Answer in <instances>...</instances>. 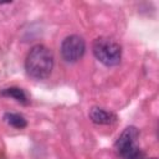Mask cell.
I'll use <instances>...</instances> for the list:
<instances>
[{
	"mask_svg": "<svg viewBox=\"0 0 159 159\" xmlns=\"http://www.w3.org/2000/svg\"><path fill=\"white\" fill-rule=\"evenodd\" d=\"M138 129L135 127L125 128L116 142V149L123 159H142L143 153L137 145Z\"/></svg>",
	"mask_w": 159,
	"mask_h": 159,
	"instance_id": "3",
	"label": "cell"
},
{
	"mask_svg": "<svg viewBox=\"0 0 159 159\" xmlns=\"http://www.w3.org/2000/svg\"><path fill=\"white\" fill-rule=\"evenodd\" d=\"M92 51L96 58L106 66H116L119 63L122 57L120 46L107 37H98L92 45Z\"/></svg>",
	"mask_w": 159,
	"mask_h": 159,
	"instance_id": "2",
	"label": "cell"
},
{
	"mask_svg": "<svg viewBox=\"0 0 159 159\" xmlns=\"http://www.w3.org/2000/svg\"><path fill=\"white\" fill-rule=\"evenodd\" d=\"M1 96H5V97H11L14 99H16L17 102L20 103H24L26 104L27 103V96L26 93L24 92V89L21 88H17V87H9V88H5L0 92Z\"/></svg>",
	"mask_w": 159,
	"mask_h": 159,
	"instance_id": "6",
	"label": "cell"
},
{
	"mask_svg": "<svg viewBox=\"0 0 159 159\" xmlns=\"http://www.w3.org/2000/svg\"><path fill=\"white\" fill-rule=\"evenodd\" d=\"M53 67V55L43 45L34 46L25 60V68L29 76L36 80H43L50 76Z\"/></svg>",
	"mask_w": 159,
	"mask_h": 159,
	"instance_id": "1",
	"label": "cell"
},
{
	"mask_svg": "<svg viewBox=\"0 0 159 159\" xmlns=\"http://www.w3.org/2000/svg\"><path fill=\"white\" fill-rule=\"evenodd\" d=\"M89 118L96 124H112L117 120V116L99 107H93L89 111Z\"/></svg>",
	"mask_w": 159,
	"mask_h": 159,
	"instance_id": "5",
	"label": "cell"
},
{
	"mask_svg": "<svg viewBox=\"0 0 159 159\" xmlns=\"http://www.w3.org/2000/svg\"><path fill=\"white\" fill-rule=\"evenodd\" d=\"M84 50V41L81 36L77 35L67 36L61 45V55L67 62H77L80 58H82Z\"/></svg>",
	"mask_w": 159,
	"mask_h": 159,
	"instance_id": "4",
	"label": "cell"
},
{
	"mask_svg": "<svg viewBox=\"0 0 159 159\" xmlns=\"http://www.w3.org/2000/svg\"><path fill=\"white\" fill-rule=\"evenodd\" d=\"M150 159H157V158H150Z\"/></svg>",
	"mask_w": 159,
	"mask_h": 159,
	"instance_id": "8",
	"label": "cell"
},
{
	"mask_svg": "<svg viewBox=\"0 0 159 159\" xmlns=\"http://www.w3.org/2000/svg\"><path fill=\"white\" fill-rule=\"evenodd\" d=\"M4 118L7 122V124H10L11 127H14L16 129H22L27 125L26 119L19 113H6Z\"/></svg>",
	"mask_w": 159,
	"mask_h": 159,
	"instance_id": "7",
	"label": "cell"
}]
</instances>
